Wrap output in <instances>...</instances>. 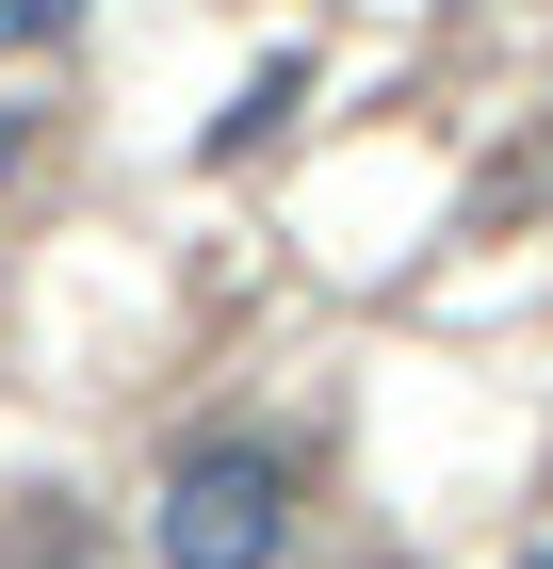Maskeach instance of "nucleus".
<instances>
[{"label":"nucleus","mask_w":553,"mask_h":569,"mask_svg":"<svg viewBox=\"0 0 553 569\" xmlns=\"http://www.w3.org/2000/svg\"><path fill=\"white\" fill-rule=\"evenodd\" d=\"M17 147H33V131H17V114H0V179H17Z\"/></svg>","instance_id":"nucleus-4"},{"label":"nucleus","mask_w":553,"mask_h":569,"mask_svg":"<svg viewBox=\"0 0 553 569\" xmlns=\"http://www.w3.org/2000/svg\"><path fill=\"white\" fill-rule=\"evenodd\" d=\"M294 98H309V66H260V82H245V98H228V114H213V147H260V131H277V114H294Z\"/></svg>","instance_id":"nucleus-2"},{"label":"nucleus","mask_w":553,"mask_h":569,"mask_svg":"<svg viewBox=\"0 0 553 569\" xmlns=\"http://www.w3.org/2000/svg\"><path fill=\"white\" fill-rule=\"evenodd\" d=\"M521 569H553V553H521Z\"/></svg>","instance_id":"nucleus-5"},{"label":"nucleus","mask_w":553,"mask_h":569,"mask_svg":"<svg viewBox=\"0 0 553 569\" xmlns=\"http://www.w3.org/2000/svg\"><path fill=\"white\" fill-rule=\"evenodd\" d=\"M147 553H164V569H277V553H294V472H277L260 439L179 456L164 505H147Z\"/></svg>","instance_id":"nucleus-1"},{"label":"nucleus","mask_w":553,"mask_h":569,"mask_svg":"<svg viewBox=\"0 0 553 569\" xmlns=\"http://www.w3.org/2000/svg\"><path fill=\"white\" fill-rule=\"evenodd\" d=\"M82 33V0H0V49H66Z\"/></svg>","instance_id":"nucleus-3"}]
</instances>
